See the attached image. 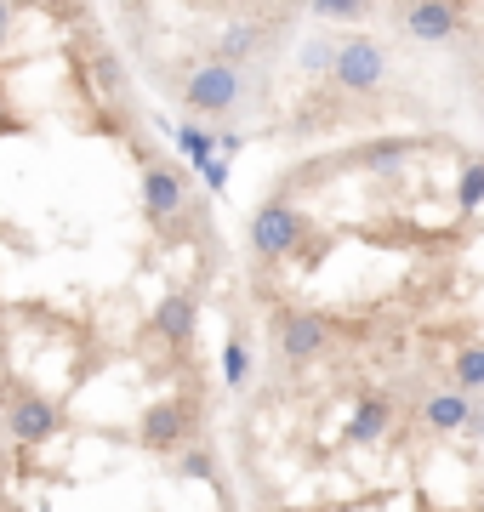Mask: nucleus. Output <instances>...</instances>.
<instances>
[{
	"label": "nucleus",
	"mask_w": 484,
	"mask_h": 512,
	"mask_svg": "<svg viewBox=\"0 0 484 512\" xmlns=\"http://www.w3.org/2000/svg\"><path fill=\"white\" fill-rule=\"evenodd\" d=\"M382 80H388V52L376 46L371 35H342L331 52V86L342 92H382Z\"/></svg>",
	"instance_id": "f257e3e1"
},
{
	"label": "nucleus",
	"mask_w": 484,
	"mask_h": 512,
	"mask_svg": "<svg viewBox=\"0 0 484 512\" xmlns=\"http://www.w3.org/2000/svg\"><path fill=\"white\" fill-rule=\"evenodd\" d=\"M183 97H188V109H194V114H205V120H223V114L240 109L245 80H240V69H228V63H217V57H205V63H194V69H188Z\"/></svg>",
	"instance_id": "f03ea898"
},
{
	"label": "nucleus",
	"mask_w": 484,
	"mask_h": 512,
	"mask_svg": "<svg viewBox=\"0 0 484 512\" xmlns=\"http://www.w3.org/2000/svg\"><path fill=\"white\" fill-rule=\"evenodd\" d=\"M245 239H251V251H257L262 262H280V256L302 239V211H297L291 200H268V205H257V217H251Z\"/></svg>",
	"instance_id": "7ed1b4c3"
},
{
	"label": "nucleus",
	"mask_w": 484,
	"mask_h": 512,
	"mask_svg": "<svg viewBox=\"0 0 484 512\" xmlns=\"http://www.w3.org/2000/svg\"><path fill=\"white\" fill-rule=\"evenodd\" d=\"M331 348V325L319 319V313H280V353L291 359V365H308V359H319V353Z\"/></svg>",
	"instance_id": "20e7f679"
},
{
	"label": "nucleus",
	"mask_w": 484,
	"mask_h": 512,
	"mask_svg": "<svg viewBox=\"0 0 484 512\" xmlns=\"http://www.w3.org/2000/svg\"><path fill=\"white\" fill-rule=\"evenodd\" d=\"M456 23H462V12H456V6H445V0L405 6V29H410V40H422V46H439V40H450V35H456Z\"/></svg>",
	"instance_id": "39448f33"
},
{
	"label": "nucleus",
	"mask_w": 484,
	"mask_h": 512,
	"mask_svg": "<svg viewBox=\"0 0 484 512\" xmlns=\"http://www.w3.org/2000/svg\"><path fill=\"white\" fill-rule=\"evenodd\" d=\"M6 427H12L18 444H46L57 433V410L46 399H29V393H23V399L6 410Z\"/></svg>",
	"instance_id": "423d86ee"
},
{
	"label": "nucleus",
	"mask_w": 484,
	"mask_h": 512,
	"mask_svg": "<svg viewBox=\"0 0 484 512\" xmlns=\"http://www.w3.org/2000/svg\"><path fill=\"white\" fill-rule=\"evenodd\" d=\"M177 205H183V171L177 165H149L143 171V211L154 222H166Z\"/></svg>",
	"instance_id": "0eeeda50"
},
{
	"label": "nucleus",
	"mask_w": 484,
	"mask_h": 512,
	"mask_svg": "<svg viewBox=\"0 0 484 512\" xmlns=\"http://www.w3.org/2000/svg\"><path fill=\"white\" fill-rule=\"evenodd\" d=\"M183 433H188L183 404H149V416H143V450H177Z\"/></svg>",
	"instance_id": "6e6552de"
},
{
	"label": "nucleus",
	"mask_w": 484,
	"mask_h": 512,
	"mask_svg": "<svg viewBox=\"0 0 484 512\" xmlns=\"http://www.w3.org/2000/svg\"><path fill=\"white\" fill-rule=\"evenodd\" d=\"M422 421H428L433 433H456V427L473 421V404H467V393H433L422 404Z\"/></svg>",
	"instance_id": "1a4fd4ad"
},
{
	"label": "nucleus",
	"mask_w": 484,
	"mask_h": 512,
	"mask_svg": "<svg viewBox=\"0 0 484 512\" xmlns=\"http://www.w3.org/2000/svg\"><path fill=\"white\" fill-rule=\"evenodd\" d=\"M262 52V29L257 23H228L223 35H217V63H228V69H240L245 57Z\"/></svg>",
	"instance_id": "9d476101"
},
{
	"label": "nucleus",
	"mask_w": 484,
	"mask_h": 512,
	"mask_svg": "<svg viewBox=\"0 0 484 512\" xmlns=\"http://www.w3.org/2000/svg\"><path fill=\"white\" fill-rule=\"evenodd\" d=\"M388 416H393L388 399H359V410L348 416V444H376L388 433Z\"/></svg>",
	"instance_id": "9b49d317"
},
{
	"label": "nucleus",
	"mask_w": 484,
	"mask_h": 512,
	"mask_svg": "<svg viewBox=\"0 0 484 512\" xmlns=\"http://www.w3.org/2000/svg\"><path fill=\"white\" fill-rule=\"evenodd\" d=\"M154 330L171 336V342H188V336H194V302H188V296H166L160 313H154Z\"/></svg>",
	"instance_id": "f8f14e48"
},
{
	"label": "nucleus",
	"mask_w": 484,
	"mask_h": 512,
	"mask_svg": "<svg viewBox=\"0 0 484 512\" xmlns=\"http://www.w3.org/2000/svg\"><path fill=\"white\" fill-rule=\"evenodd\" d=\"M456 393H484V348L456 353Z\"/></svg>",
	"instance_id": "ddd939ff"
},
{
	"label": "nucleus",
	"mask_w": 484,
	"mask_h": 512,
	"mask_svg": "<svg viewBox=\"0 0 484 512\" xmlns=\"http://www.w3.org/2000/svg\"><path fill=\"white\" fill-rule=\"evenodd\" d=\"M177 143H183V154H188L194 165H211V160H217V154H211V148H217V137H211L205 126H177Z\"/></svg>",
	"instance_id": "4468645a"
},
{
	"label": "nucleus",
	"mask_w": 484,
	"mask_h": 512,
	"mask_svg": "<svg viewBox=\"0 0 484 512\" xmlns=\"http://www.w3.org/2000/svg\"><path fill=\"white\" fill-rule=\"evenodd\" d=\"M245 376H251V353H245L240 336H228V348H223V382L228 387H245Z\"/></svg>",
	"instance_id": "2eb2a0df"
},
{
	"label": "nucleus",
	"mask_w": 484,
	"mask_h": 512,
	"mask_svg": "<svg viewBox=\"0 0 484 512\" xmlns=\"http://www.w3.org/2000/svg\"><path fill=\"white\" fill-rule=\"evenodd\" d=\"M456 205H462V211H479V205H484V160H473L462 171V183H456Z\"/></svg>",
	"instance_id": "dca6fc26"
},
{
	"label": "nucleus",
	"mask_w": 484,
	"mask_h": 512,
	"mask_svg": "<svg viewBox=\"0 0 484 512\" xmlns=\"http://www.w3.org/2000/svg\"><path fill=\"white\" fill-rule=\"evenodd\" d=\"M365 165L371 171H399L405 165V143H388V137L382 143H365Z\"/></svg>",
	"instance_id": "f3484780"
},
{
	"label": "nucleus",
	"mask_w": 484,
	"mask_h": 512,
	"mask_svg": "<svg viewBox=\"0 0 484 512\" xmlns=\"http://www.w3.org/2000/svg\"><path fill=\"white\" fill-rule=\"evenodd\" d=\"M371 12V6H359V0H319L314 6V18H325V23H359Z\"/></svg>",
	"instance_id": "a211bd4d"
},
{
	"label": "nucleus",
	"mask_w": 484,
	"mask_h": 512,
	"mask_svg": "<svg viewBox=\"0 0 484 512\" xmlns=\"http://www.w3.org/2000/svg\"><path fill=\"white\" fill-rule=\"evenodd\" d=\"M200 177H205V183H211V188H223V183H228V160H223V154H217V160H211V165H200Z\"/></svg>",
	"instance_id": "6ab92c4d"
},
{
	"label": "nucleus",
	"mask_w": 484,
	"mask_h": 512,
	"mask_svg": "<svg viewBox=\"0 0 484 512\" xmlns=\"http://www.w3.org/2000/svg\"><path fill=\"white\" fill-rule=\"evenodd\" d=\"M0 131H12V114H6V103H0Z\"/></svg>",
	"instance_id": "aec40b11"
},
{
	"label": "nucleus",
	"mask_w": 484,
	"mask_h": 512,
	"mask_svg": "<svg viewBox=\"0 0 484 512\" xmlns=\"http://www.w3.org/2000/svg\"><path fill=\"white\" fill-rule=\"evenodd\" d=\"M479 114H484V97H479Z\"/></svg>",
	"instance_id": "412c9836"
}]
</instances>
